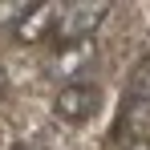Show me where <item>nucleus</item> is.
Here are the masks:
<instances>
[{
    "mask_svg": "<svg viewBox=\"0 0 150 150\" xmlns=\"http://www.w3.org/2000/svg\"><path fill=\"white\" fill-rule=\"evenodd\" d=\"M98 105H101V89L89 85V81H77V85H61V89H57L53 114H57L61 122H69V126H81V122H89V118L98 114Z\"/></svg>",
    "mask_w": 150,
    "mask_h": 150,
    "instance_id": "obj_2",
    "label": "nucleus"
},
{
    "mask_svg": "<svg viewBox=\"0 0 150 150\" xmlns=\"http://www.w3.org/2000/svg\"><path fill=\"white\" fill-rule=\"evenodd\" d=\"M93 57H98V41H81V45H65V49H57L53 57V77H65V85H77V77L89 73V65H93Z\"/></svg>",
    "mask_w": 150,
    "mask_h": 150,
    "instance_id": "obj_3",
    "label": "nucleus"
},
{
    "mask_svg": "<svg viewBox=\"0 0 150 150\" xmlns=\"http://www.w3.org/2000/svg\"><path fill=\"white\" fill-rule=\"evenodd\" d=\"M118 150H150V138H130V142H118Z\"/></svg>",
    "mask_w": 150,
    "mask_h": 150,
    "instance_id": "obj_8",
    "label": "nucleus"
},
{
    "mask_svg": "<svg viewBox=\"0 0 150 150\" xmlns=\"http://www.w3.org/2000/svg\"><path fill=\"white\" fill-rule=\"evenodd\" d=\"M8 93V77H4V69H0V98Z\"/></svg>",
    "mask_w": 150,
    "mask_h": 150,
    "instance_id": "obj_9",
    "label": "nucleus"
},
{
    "mask_svg": "<svg viewBox=\"0 0 150 150\" xmlns=\"http://www.w3.org/2000/svg\"><path fill=\"white\" fill-rule=\"evenodd\" d=\"M12 150H49V146H45L41 138H21V142H16Z\"/></svg>",
    "mask_w": 150,
    "mask_h": 150,
    "instance_id": "obj_7",
    "label": "nucleus"
},
{
    "mask_svg": "<svg viewBox=\"0 0 150 150\" xmlns=\"http://www.w3.org/2000/svg\"><path fill=\"white\" fill-rule=\"evenodd\" d=\"M110 0H69V4H61V16H57V33H53V41H57V49H65V45H81V41H93V33L101 28V21L110 16Z\"/></svg>",
    "mask_w": 150,
    "mask_h": 150,
    "instance_id": "obj_1",
    "label": "nucleus"
},
{
    "mask_svg": "<svg viewBox=\"0 0 150 150\" xmlns=\"http://www.w3.org/2000/svg\"><path fill=\"white\" fill-rule=\"evenodd\" d=\"M28 12H33L28 0H0V28H12L16 33V25L25 21Z\"/></svg>",
    "mask_w": 150,
    "mask_h": 150,
    "instance_id": "obj_6",
    "label": "nucleus"
},
{
    "mask_svg": "<svg viewBox=\"0 0 150 150\" xmlns=\"http://www.w3.org/2000/svg\"><path fill=\"white\" fill-rule=\"evenodd\" d=\"M126 93H130V101H150V53L146 57H138V65L130 69V81H126Z\"/></svg>",
    "mask_w": 150,
    "mask_h": 150,
    "instance_id": "obj_5",
    "label": "nucleus"
},
{
    "mask_svg": "<svg viewBox=\"0 0 150 150\" xmlns=\"http://www.w3.org/2000/svg\"><path fill=\"white\" fill-rule=\"evenodd\" d=\"M57 16H61V4H49V0L33 4V12L16 25V41H21V45L53 41V33H57Z\"/></svg>",
    "mask_w": 150,
    "mask_h": 150,
    "instance_id": "obj_4",
    "label": "nucleus"
}]
</instances>
